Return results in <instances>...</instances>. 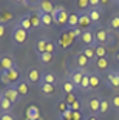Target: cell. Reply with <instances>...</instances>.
I'll return each mask as SVG.
<instances>
[{"mask_svg": "<svg viewBox=\"0 0 119 120\" xmlns=\"http://www.w3.org/2000/svg\"><path fill=\"white\" fill-rule=\"evenodd\" d=\"M22 79V72H20V68L16 66L9 71H0V82L6 86H14L19 80Z\"/></svg>", "mask_w": 119, "mask_h": 120, "instance_id": "cell-1", "label": "cell"}, {"mask_svg": "<svg viewBox=\"0 0 119 120\" xmlns=\"http://www.w3.org/2000/svg\"><path fill=\"white\" fill-rule=\"evenodd\" d=\"M28 35L29 32L25 31V29L19 28V26H12V31H11V42H12V45L16 46H25L26 45V42H28Z\"/></svg>", "mask_w": 119, "mask_h": 120, "instance_id": "cell-2", "label": "cell"}, {"mask_svg": "<svg viewBox=\"0 0 119 120\" xmlns=\"http://www.w3.org/2000/svg\"><path fill=\"white\" fill-rule=\"evenodd\" d=\"M57 42V46H59L62 51H67L70 49L71 46L74 45V42H76V39L73 37V34H71V31H68V29H65V31L60 32L59 39L56 40Z\"/></svg>", "mask_w": 119, "mask_h": 120, "instance_id": "cell-3", "label": "cell"}, {"mask_svg": "<svg viewBox=\"0 0 119 120\" xmlns=\"http://www.w3.org/2000/svg\"><path fill=\"white\" fill-rule=\"evenodd\" d=\"M68 14L70 12H67V9L62 6V5H57L56 8H54V11H53V20H54V23L59 26H63L67 25V20H68Z\"/></svg>", "mask_w": 119, "mask_h": 120, "instance_id": "cell-4", "label": "cell"}, {"mask_svg": "<svg viewBox=\"0 0 119 120\" xmlns=\"http://www.w3.org/2000/svg\"><path fill=\"white\" fill-rule=\"evenodd\" d=\"M104 83L107 86H108L110 89H119V74H118V71L116 69H110V71H107L105 72V75H104Z\"/></svg>", "mask_w": 119, "mask_h": 120, "instance_id": "cell-5", "label": "cell"}, {"mask_svg": "<svg viewBox=\"0 0 119 120\" xmlns=\"http://www.w3.org/2000/svg\"><path fill=\"white\" fill-rule=\"evenodd\" d=\"M17 66L16 63V59L11 56L9 52H3L0 54V71H9L12 68Z\"/></svg>", "mask_w": 119, "mask_h": 120, "instance_id": "cell-6", "label": "cell"}, {"mask_svg": "<svg viewBox=\"0 0 119 120\" xmlns=\"http://www.w3.org/2000/svg\"><path fill=\"white\" fill-rule=\"evenodd\" d=\"M40 79H42V72H40V68L39 66H33L28 69V72H26V82L29 83V86H34L40 83Z\"/></svg>", "mask_w": 119, "mask_h": 120, "instance_id": "cell-7", "label": "cell"}, {"mask_svg": "<svg viewBox=\"0 0 119 120\" xmlns=\"http://www.w3.org/2000/svg\"><path fill=\"white\" fill-rule=\"evenodd\" d=\"M88 71H84V69H79V68H71L70 71H68V77L67 79H70L71 82H73L74 85L77 86V89H79V85H81V82H82V79H84V75L87 74Z\"/></svg>", "mask_w": 119, "mask_h": 120, "instance_id": "cell-8", "label": "cell"}, {"mask_svg": "<svg viewBox=\"0 0 119 120\" xmlns=\"http://www.w3.org/2000/svg\"><path fill=\"white\" fill-rule=\"evenodd\" d=\"M16 20V14L9 8H0V25L9 26Z\"/></svg>", "mask_w": 119, "mask_h": 120, "instance_id": "cell-9", "label": "cell"}, {"mask_svg": "<svg viewBox=\"0 0 119 120\" xmlns=\"http://www.w3.org/2000/svg\"><path fill=\"white\" fill-rule=\"evenodd\" d=\"M93 66H94L96 72H107V71L111 69V66H110V59L108 57H102V59H94L93 62Z\"/></svg>", "mask_w": 119, "mask_h": 120, "instance_id": "cell-10", "label": "cell"}, {"mask_svg": "<svg viewBox=\"0 0 119 120\" xmlns=\"http://www.w3.org/2000/svg\"><path fill=\"white\" fill-rule=\"evenodd\" d=\"M2 95H3L5 99H8L12 105H16V103H19L22 100V97L19 95V92H17V89L14 88V86H6V88L2 91Z\"/></svg>", "mask_w": 119, "mask_h": 120, "instance_id": "cell-11", "label": "cell"}, {"mask_svg": "<svg viewBox=\"0 0 119 120\" xmlns=\"http://www.w3.org/2000/svg\"><path fill=\"white\" fill-rule=\"evenodd\" d=\"M99 105H101V97L98 95H91L87 100V109L90 116H98L99 114Z\"/></svg>", "mask_w": 119, "mask_h": 120, "instance_id": "cell-12", "label": "cell"}, {"mask_svg": "<svg viewBox=\"0 0 119 120\" xmlns=\"http://www.w3.org/2000/svg\"><path fill=\"white\" fill-rule=\"evenodd\" d=\"M73 62H74V65H76V68H79V69H84V71H88V66L91 65V62L81 52V51H79L77 54H74Z\"/></svg>", "mask_w": 119, "mask_h": 120, "instance_id": "cell-13", "label": "cell"}, {"mask_svg": "<svg viewBox=\"0 0 119 120\" xmlns=\"http://www.w3.org/2000/svg\"><path fill=\"white\" fill-rule=\"evenodd\" d=\"M79 40L82 42L84 46H94L96 45V40H94V31L93 29H88V31H82Z\"/></svg>", "mask_w": 119, "mask_h": 120, "instance_id": "cell-14", "label": "cell"}, {"mask_svg": "<svg viewBox=\"0 0 119 120\" xmlns=\"http://www.w3.org/2000/svg\"><path fill=\"white\" fill-rule=\"evenodd\" d=\"M107 39H108V31H107V28L98 26V28L94 29V40H96V45H104V46H105Z\"/></svg>", "mask_w": 119, "mask_h": 120, "instance_id": "cell-15", "label": "cell"}, {"mask_svg": "<svg viewBox=\"0 0 119 120\" xmlns=\"http://www.w3.org/2000/svg\"><path fill=\"white\" fill-rule=\"evenodd\" d=\"M87 14L91 19V23L98 25L102 19V6H90V9L87 11Z\"/></svg>", "mask_w": 119, "mask_h": 120, "instance_id": "cell-16", "label": "cell"}, {"mask_svg": "<svg viewBox=\"0 0 119 120\" xmlns=\"http://www.w3.org/2000/svg\"><path fill=\"white\" fill-rule=\"evenodd\" d=\"M14 88L17 89L19 95H20L22 99H23V97H28L29 92H31V91H29V83L26 82V79H20V80L14 85Z\"/></svg>", "mask_w": 119, "mask_h": 120, "instance_id": "cell-17", "label": "cell"}, {"mask_svg": "<svg viewBox=\"0 0 119 120\" xmlns=\"http://www.w3.org/2000/svg\"><path fill=\"white\" fill-rule=\"evenodd\" d=\"M29 15H31V14H23V15H20V17L17 19V22H16L14 25L29 32V31L33 29V26H31V19H29Z\"/></svg>", "mask_w": 119, "mask_h": 120, "instance_id": "cell-18", "label": "cell"}, {"mask_svg": "<svg viewBox=\"0 0 119 120\" xmlns=\"http://www.w3.org/2000/svg\"><path fill=\"white\" fill-rule=\"evenodd\" d=\"M107 31L111 34H119V14H113L107 23Z\"/></svg>", "mask_w": 119, "mask_h": 120, "instance_id": "cell-19", "label": "cell"}, {"mask_svg": "<svg viewBox=\"0 0 119 120\" xmlns=\"http://www.w3.org/2000/svg\"><path fill=\"white\" fill-rule=\"evenodd\" d=\"M60 86H62L63 94H76V92L79 91V89H77V86L74 85L70 79H63V80L60 82Z\"/></svg>", "mask_w": 119, "mask_h": 120, "instance_id": "cell-20", "label": "cell"}, {"mask_svg": "<svg viewBox=\"0 0 119 120\" xmlns=\"http://www.w3.org/2000/svg\"><path fill=\"white\" fill-rule=\"evenodd\" d=\"M102 85V77L99 72H90V91H98Z\"/></svg>", "mask_w": 119, "mask_h": 120, "instance_id": "cell-21", "label": "cell"}, {"mask_svg": "<svg viewBox=\"0 0 119 120\" xmlns=\"http://www.w3.org/2000/svg\"><path fill=\"white\" fill-rule=\"evenodd\" d=\"M57 5H54V2H49V0H42L39 2V6H37V11L40 12H45V14H53V11Z\"/></svg>", "mask_w": 119, "mask_h": 120, "instance_id": "cell-22", "label": "cell"}, {"mask_svg": "<svg viewBox=\"0 0 119 120\" xmlns=\"http://www.w3.org/2000/svg\"><path fill=\"white\" fill-rule=\"evenodd\" d=\"M91 26H93V23L87 12H82V14L79 12V28L82 31H88V29H91Z\"/></svg>", "mask_w": 119, "mask_h": 120, "instance_id": "cell-23", "label": "cell"}, {"mask_svg": "<svg viewBox=\"0 0 119 120\" xmlns=\"http://www.w3.org/2000/svg\"><path fill=\"white\" fill-rule=\"evenodd\" d=\"M25 116H26V120H42L40 119V111L36 105H29L25 111Z\"/></svg>", "mask_w": 119, "mask_h": 120, "instance_id": "cell-24", "label": "cell"}, {"mask_svg": "<svg viewBox=\"0 0 119 120\" xmlns=\"http://www.w3.org/2000/svg\"><path fill=\"white\" fill-rule=\"evenodd\" d=\"M79 28V12L71 11L68 14V20H67V29H76Z\"/></svg>", "mask_w": 119, "mask_h": 120, "instance_id": "cell-25", "label": "cell"}, {"mask_svg": "<svg viewBox=\"0 0 119 120\" xmlns=\"http://www.w3.org/2000/svg\"><path fill=\"white\" fill-rule=\"evenodd\" d=\"M57 75L54 74V72H51V71H45V72H42V79H40V83H48V85H57Z\"/></svg>", "mask_w": 119, "mask_h": 120, "instance_id": "cell-26", "label": "cell"}, {"mask_svg": "<svg viewBox=\"0 0 119 120\" xmlns=\"http://www.w3.org/2000/svg\"><path fill=\"white\" fill-rule=\"evenodd\" d=\"M39 91L43 97H49L56 92V86L54 85H48V83H39Z\"/></svg>", "mask_w": 119, "mask_h": 120, "instance_id": "cell-27", "label": "cell"}, {"mask_svg": "<svg viewBox=\"0 0 119 120\" xmlns=\"http://www.w3.org/2000/svg\"><path fill=\"white\" fill-rule=\"evenodd\" d=\"M37 15L40 17V22H42V26L43 28H51L54 20H53V15L51 14H45V12H40V11H36Z\"/></svg>", "mask_w": 119, "mask_h": 120, "instance_id": "cell-28", "label": "cell"}, {"mask_svg": "<svg viewBox=\"0 0 119 120\" xmlns=\"http://www.w3.org/2000/svg\"><path fill=\"white\" fill-rule=\"evenodd\" d=\"M53 60H54V56H53V54H48V52L37 54V62L42 65V66H48V65H51Z\"/></svg>", "mask_w": 119, "mask_h": 120, "instance_id": "cell-29", "label": "cell"}, {"mask_svg": "<svg viewBox=\"0 0 119 120\" xmlns=\"http://www.w3.org/2000/svg\"><path fill=\"white\" fill-rule=\"evenodd\" d=\"M46 43H48V37H43V39H37L34 43V49L37 54H43L46 52Z\"/></svg>", "mask_w": 119, "mask_h": 120, "instance_id": "cell-30", "label": "cell"}, {"mask_svg": "<svg viewBox=\"0 0 119 120\" xmlns=\"http://www.w3.org/2000/svg\"><path fill=\"white\" fill-rule=\"evenodd\" d=\"M12 108H14V105H12L8 99H5L3 95H2V102H0V112H2V114H9L11 111H12Z\"/></svg>", "mask_w": 119, "mask_h": 120, "instance_id": "cell-31", "label": "cell"}, {"mask_svg": "<svg viewBox=\"0 0 119 120\" xmlns=\"http://www.w3.org/2000/svg\"><path fill=\"white\" fill-rule=\"evenodd\" d=\"M110 108H111V103L108 99H101V105H99V114L98 116H107L110 112Z\"/></svg>", "mask_w": 119, "mask_h": 120, "instance_id": "cell-32", "label": "cell"}, {"mask_svg": "<svg viewBox=\"0 0 119 120\" xmlns=\"http://www.w3.org/2000/svg\"><path fill=\"white\" fill-rule=\"evenodd\" d=\"M81 52L84 54L85 57H87L90 62H93V60L96 59V52H94V46H84L81 49Z\"/></svg>", "mask_w": 119, "mask_h": 120, "instance_id": "cell-33", "label": "cell"}, {"mask_svg": "<svg viewBox=\"0 0 119 120\" xmlns=\"http://www.w3.org/2000/svg\"><path fill=\"white\" fill-rule=\"evenodd\" d=\"M79 91H82V92L90 91V71H88L87 74L84 75V79H82L81 85H79Z\"/></svg>", "mask_w": 119, "mask_h": 120, "instance_id": "cell-34", "label": "cell"}, {"mask_svg": "<svg viewBox=\"0 0 119 120\" xmlns=\"http://www.w3.org/2000/svg\"><path fill=\"white\" fill-rule=\"evenodd\" d=\"M94 52H96V59H102V57H108V51L104 45H94Z\"/></svg>", "mask_w": 119, "mask_h": 120, "instance_id": "cell-35", "label": "cell"}, {"mask_svg": "<svg viewBox=\"0 0 119 120\" xmlns=\"http://www.w3.org/2000/svg\"><path fill=\"white\" fill-rule=\"evenodd\" d=\"M57 42L56 40H51L48 39V43H46V52L48 54H53V56H56V51H57Z\"/></svg>", "mask_w": 119, "mask_h": 120, "instance_id": "cell-36", "label": "cell"}, {"mask_svg": "<svg viewBox=\"0 0 119 120\" xmlns=\"http://www.w3.org/2000/svg\"><path fill=\"white\" fill-rule=\"evenodd\" d=\"M76 6H77V9L81 11V14L82 12H87L90 9V0H79L76 3Z\"/></svg>", "mask_w": 119, "mask_h": 120, "instance_id": "cell-37", "label": "cell"}, {"mask_svg": "<svg viewBox=\"0 0 119 120\" xmlns=\"http://www.w3.org/2000/svg\"><path fill=\"white\" fill-rule=\"evenodd\" d=\"M29 19H31V26H33V29H37V28H40V26H42V22H40V17L37 15V12L31 14V15H29Z\"/></svg>", "mask_w": 119, "mask_h": 120, "instance_id": "cell-38", "label": "cell"}, {"mask_svg": "<svg viewBox=\"0 0 119 120\" xmlns=\"http://www.w3.org/2000/svg\"><path fill=\"white\" fill-rule=\"evenodd\" d=\"M110 103H111V108L115 111H119V92H115L110 99Z\"/></svg>", "mask_w": 119, "mask_h": 120, "instance_id": "cell-39", "label": "cell"}, {"mask_svg": "<svg viewBox=\"0 0 119 120\" xmlns=\"http://www.w3.org/2000/svg\"><path fill=\"white\" fill-rule=\"evenodd\" d=\"M116 43H118L116 35L111 34V32H108V39H107V43H105V48H107V49H108V48H113V46H116Z\"/></svg>", "mask_w": 119, "mask_h": 120, "instance_id": "cell-40", "label": "cell"}, {"mask_svg": "<svg viewBox=\"0 0 119 120\" xmlns=\"http://www.w3.org/2000/svg\"><path fill=\"white\" fill-rule=\"evenodd\" d=\"M76 100H77L76 94H65L63 95V102L67 103V105H71V103H74Z\"/></svg>", "mask_w": 119, "mask_h": 120, "instance_id": "cell-41", "label": "cell"}, {"mask_svg": "<svg viewBox=\"0 0 119 120\" xmlns=\"http://www.w3.org/2000/svg\"><path fill=\"white\" fill-rule=\"evenodd\" d=\"M68 108H70V105H67V103L63 102V99L60 100V102H59V105H57V111H59V114H60V116H62V114L65 112V111H67Z\"/></svg>", "mask_w": 119, "mask_h": 120, "instance_id": "cell-42", "label": "cell"}, {"mask_svg": "<svg viewBox=\"0 0 119 120\" xmlns=\"http://www.w3.org/2000/svg\"><path fill=\"white\" fill-rule=\"evenodd\" d=\"M70 109H71V111H81V109H82V102L77 99L74 103H71V105H70Z\"/></svg>", "mask_w": 119, "mask_h": 120, "instance_id": "cell-43", "label": "cell"}, {"mask_svg": "<svg viewBox=\"0 0 119 120\" xmlns=\"http://www.w3.org/2000/svg\"><path fill=\"white\" fill-rule=\"evenodd\" d=\"M59 117H62V119H65V120H73V111H71L70 108H68V109L65 111V112H63L62 116H59Z\"/></svg>", "mask_w": 119, "mask_h": 120, "instance_id": "cell-44", "label": "cell"}, {"mask_svg": "<svg viewBox=\"0 0 119 120\" xmlns=\"http://www.w3.org/2000/svg\"><path fill=\"white\" fill-rule=\"evenodd\" d=\"M0 120H16L14 114L9 112V114H0Z\"/></svg>", "mask_w": 119, "mask_h": 120, "instance_id": "cell-45", "label": "cell"}, {"mask_svg": "<svg viewBox=\"0 0 119 120\" xmlns=\"http://www.w3.org/2000/svg\"><path fill=\"white\" fill-rule=\"evenodd\" d=\"M73 120H84V116L81 114V111H73Z\"/></svg>", "mask_w": 119, "mask_h": 120, "instance_id": "cell-46", "label": "cell"}, {"mask_svg": "<svg viewBox=\"0 0 119 120\" xmlns=\"http://www.w3.org/2000/svg\"><path fill=\"white\" fill-rule=\"evenodd\" d=\"M5 34H6V26H3V25H0V40L5 37Z\"/></svg>", "mask_w": 119, "mask_h": 120, "instance_id": "cell-47", "label": "cell"}, {"mask_svg": "<svg viewBox=\"0 0 119 120\" xmlns=\"http://www.w3.org/2000/svg\"><path fill=\"white\" fill-rule=\"evenodd\" d=\"M90 6H101V0H90Z\"/></svg>", "mask_w": 119, "mask_h": 120, "instance_id": "cell-48", "label": "cell"}, {"mask_svg": "<svg viewBox=\"0 0 119 120\" xmlns=\"http://www.w3.org/2000/svg\"><path fill=\"white\" fill-rule=\"evenodd\" d=\"M19 5H20V6H31V2H28V0H22V2H19Z\"/></svg>", "mask_w": 119, "mask_h": 120, "instance_id": "cell-49", "label": "cell"}, {"mask_svg": "<svg viewBox=\"0 0 119 120\" xmlns=\"http://www.w3.org/2000/svg\"><path fill=\"white\" fill-rule=\"evenodd\" d=\"M84 120H99V119H98L96 116H85Z\"/></svg>", "mask_w": 119, "mask_h": 120, "instance_id": "cell-50", "label": "cell"}, {"mask_svg": "<svg viewBox=\"0 0 119 120\" xmlns=\"http://www.w3.org/2000/svg\"><path fill=\"white\" fill-rule=\"evenodd\" d=\"M115 59H116V60H118V62H119V49H118V51H116V52H115Z\"/></svg>", "mask_w": 119, "mask_h": 120, "instance_id": "cell-51", "label": "cell"}, {"mask_svg": "<svg viewBox=\"0 0 119 120\" xmlns=\"http://www.w3.org/2000/svg\"><path fill=\"white\" fill-rule=\"evenodd\" d=\"M115 3H116V6H118V8H119V0H116Z\"/></svg>", "mask_w": 119, "mask_h": 120, "instance_id": "cell-52", "label": "cell"}, {"mask_svg": "<svg viewBox=\"0 0 119 120\" xmlns=\"http://www.w3.org/2000/svg\"><path fill=\"white\" fill-rule=\"evenodd\" d=\"M0 102H2V91H0Z\"/></svg>", "mask_w": 119, "mask_h": 120, "instance_id": "cell-53", "label": "cell"}, {"mask_svg": "<svg viewBox=\"0 0 119 120\" xmlns=\"http://www.w3.org/2000/svg\"><path fill=\"white\" fill-rule=\"evenodd\" d=\"M116 71H118V74H119V66H118V68H116Z\"/></svg>", "mask_w": 119, "mask_h": 120, "instance_id": "cell-54", "label": "cell"}, {"mask_svg": "<svg viewBox=\"0 0 119 120\" xmlns=\"http://www.w3.org/2000/svg\"><path fill=\"white\" fill-rule=\"evenodd\" d=\"M59 120H65V119H62V117H59Z\"/></svg>", "mask_w": 119, "mask_h": 120, "instance_id": "cell-55", "label": "cell"}, {"mask_svg": "<svg viewBox=\"0 0 119 120\" xmlns=\"http://www.w3.org/2000/svg\"><path fill=\"white\" fill-rule=\"evenodd\" d=\"M116 120H119V116H118V119H116Z\"/></svg>", "mask_w": 119, "mask_h": 120, "instance_id": "cell-56", "label": "cell"}, {"mask_svg": "<svg viewBox=\"0 0 119 120\" xmlns=\"http://www.w3.org/2000/svg\"><path fill=\"white\" fill-rule=\"evenodd\" d=\"M0 49H2V46H0Z\"/></svg>", "mask_w": 119, "mask_h": 120, "instance_id": "cell-57", "label": "cell"}, {"mask_svg": "<svg viewBox=\"0 0 119 120\" xmlns=\"http://www.w3.org/2000/svg\"><path fill=\"white\" fill-rule=\"evenodd\" d=\"M25 120H26V119H25Z\"/></svg>", "mask_w": 119, "mask_h": 120, "instance_id": "cell-58", "label": "cell"}]
</instances>
